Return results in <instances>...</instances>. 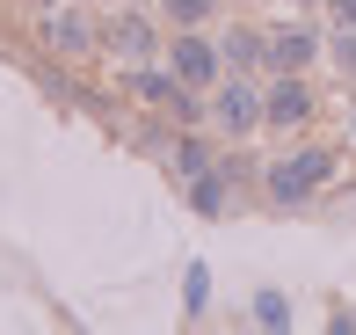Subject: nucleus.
I'll return each mask as SVG.
<instances>
[{
    "label": "nucleus",
    "mask_w": 356,
    "mask_h": 335,
    "mask_svg": "<svg viewBox=\"0 0 356 335\" xmlns=\"http://www.w3.org/2000/svg\"><path fill=\"white\" fill-rule=\"evenodd\" d=\"M334 66L356 81V29H342V37H334Z\"/></svg>",
    "instance_id": "obj_15"
},
{
    "label": "nucleus",
    "mask_w": 356,
    "mask_h": 335,
    "mask_svg": "<svg viewBox=\"0 0 356 335\" xmlns=\"http://www.w3.org/2000/svg\"><path fill=\"white\" fill-rule=\"evenodd\" d=\"M305 117H313V95H305L298 73H284V81L269 88V124H305Z\"/></svg>",
    "instance_id": "obj_7"
},
{
    "label": "nucleus",
    "mask_w": 356,
    "mask_h": 335,
    "mask_svg": "<svg viewBox=\"0 0 356 335\" xmlns=\"http://www.w3.org/2000/svg\"><path fill=\"white\" fill-rule=\"evenodd\" d=\"M262 109H269V102H262L248 81H233V88L218 95V124H225V132H254V117H262Z\"/></svg>",
    "instance_id": "obj_6"
},
{
    "label": "nucleus",
    "mask_w": 356,
    "mask_h": 335,
    "mask_svg": "<svg viewBox=\"0 0 356 335\" xmlns=\"http://www.w3.org/2000/svg\"><path fill=\"white\" fill-rule=\"evenodd\" d=\"M254 321H262V328H284V321H291L284 292H262V299H254Z\"/></svg>",
    "instance_id": "obj_13"
},
{
    "label": "nucleus",
    "mask_w": 356,
    "mask_h": 335,
    "mask_svg": "<svg viewBox=\"0 0 356 335\" xmlns=\"http://www.w3.org/2000/svg\"><path fill=\"white\" fill-rule=\"evenodd\" d=\"M189 189H197V204H204V212H225V175H218V168H211V175H197Z\"/></svg>",
    "instance_id": "obj_11"
},
{
    "label": "nucleus",
    "mask_w": 356,
    "mask_h": 335,
    "mask_svg": "<svg viewBox=\"0 0 356 335\" xmlns=\"http://www.w3.org/2000/svg\"><path fill=\"white\" fill-rule=\"evenodd\" d=\"M218 52H225V66H262V59H269V37H254V29H233Z\"/></svg>",
    "instance_id": "obj_8"
},
{
    "label": "nucleus",
    "mask_w": 356,
    "mask_h": 335,
    "mask_svg": "<svg viewBox=\"0 0 356 335\" xmlns=\"http://www.w3.org/2000/svg\"><path fill=\"white\" fill-rule=\"evenodd\" d=\"M313 52H320L313 29H277V37H269V66H277V73H305Z\"/></svg>",
    "instance_id": "obj_4"
},
{
    "label": "nucleus",
    "mask_w": 356,
    "mask_h": 335,
    "mask_svg": "<svg viewBox=\"0 0 356 335\" xmlns=\"http://www.w3.org/2000/svg\"><path fill=\"white\" fill-rule=\"evenodd\" d=\"M218 0H168V22H182V29H197L204 15H211Z\"/></svg>",
    "instance_id": "obj_12"
},
{
    "label": "nucleus",
    "mask_w": 356,
    "mask_h": 335,
    "mask_svg": "<svg viewBox=\"0 0 356 335\" xmlns=\"http://www.w3.org/2000/svg\"><path fill=\"white\" fill-rule=\"evenodd\" d=\"M175 168H182L189 182H197V175H211V146H204V139H182V146H175Z\"/></svg>",
    "instance_id": "obj_9"
},
{
    "label": "nucleus",
    "mask_w": 356,
    "mask_h": 335,
    "mask_svg": "<svg viewBox=\"0 0 356 335\" xmlns=\"http://www.w3.org/2000/svg\"><path fill=\"white\" fill-rule=\"evenodd\" d=\"M218 44H204L197 37V29H182V44H175V52H168V66H175V81H182V88H211L218 81Z\"/></svg>",
    "instance_id": "obj_2"
},
{
    "label": "nucleus",
    "mask_w": 356,
    "mask_h": 335,
    "mask_svg": "<svg viewBox=\"0 0 356 335\" xmlns=\"http://www.w3.org/2000/svg\"><path fill=\"white\" fill-rule=\"evenodd\" d=\"M327 168H334L327 153H291V161L269 168V197H277V204H305L320 182H327Z\"/></svg>",
    "instance_id": "obj_1"
},
{
    "label": "nucleus",
    "mask_w": 356,
    "mask_h": 335,
    "mask_svg": "<svg viewBox=\"0 0 356 335\" xmlns=\"http://www.w3.org/2000/svg\"><path fill=\"white\" fill-rule=\"evenodd\" d=\"M44 44H51L58 59H80V52H95V22L80 8H58L51 22H44Z\"/></svg>",
    "instance_id": "obj_3"
},
{
    "label": "nucleus",
    "mask_w": 356,
    "mask_h": 335,
    "mask_svg": "<svg viewBox=\"0 0 356 335\" xmlns=\"http://www.w3.org/2000/svg\"><path fill=\"white\" fill-rule=\"evenodd\" d=\"M182 299H189V313H204V299H211V270H204V263H189V277H182Z\"/></svg>",
    "instance_id": "obj_10"
},
{
    "label": "nucleus",
    "mask_w": 356,
    "mask_h": 335,
    "mask_svg": "<svg viewBox=\"0 0 356 335\" xmlns=\"http://www.w3.org/2000/svg\"><path fill=\"white\" fill-rule=\"evenodd\" d=\"M138 95H145V102H175V81H168V73H138Z\"/></svg>",
    "instance_id": "obj_14"
},
{
    "label": "nucleus",
    "mask_w": 356,
    "mask_h": 335,
    "mask_svg": "<svg viewBox=\"0 0 356 335\" xmlns=\"http://www.w3.org/2000/svg\"><path fill=\"white\" fill-rule=\"evenodd\" d=\"M109 52L145 66V59H153V22H145V15H117V22H109Z\"/></svg>",
    "instance_id": "obj_5"
},
{
    "label": "nucleus",
    "mask_w": 356,
    "mask_h": 335,
    "mask_svg": "<svg viewBox=\"0 0 356 335\" xmlns=\"http://www.w3.org/2000/svg\"><path fill=\"white\" fill-rule=\"evenodd\" d=\"M327 22L334 29H356V0H327Z\"/></svg>",
    "instance_id": "obj_16"
}]
</instances>
